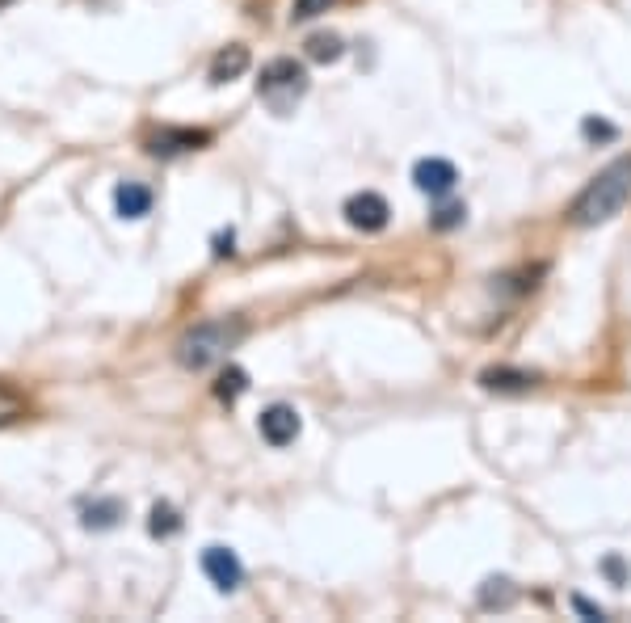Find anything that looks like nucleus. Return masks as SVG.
<instances>
[{"mask_svg": "<svg viewBox=\"0 0 631 623\" xmlns=\"http://www.w3.org/2000/svg\"><path fill=\"white\" fill-rule=\"evenodd\" d=\"M244 320H202V325L186 329L177 341V363L186 371H207L219 358H228V350L240 346Z\"/></svg>", "mask_w": 631, "mask_h": 623, "instance_id": "2", "label": "nucleus"}, {"mask_svg": "<svg viewBox=\"0 0 631 623\" xmlns=\"http://www.w3.org/2000/svg\"><path fill=\"white\" fill-rule=\"evenodd\" d=\"M148 531H152L156 539H169V535H177V531H181V518H177V510H173V506H165V501H156V506H152V522H148Z\"/></svg>", "mask_w": 631, "mask_h": 623, "instance_id": "16", "label": "nucleus"}, {"mask_svg": "<svg viewBox=\"0 0 631 623\" xmlns=\"http://www.w3.org/2000/svg\"><path fill=\"white\" fill-rule=\"evenodd\" d=\"M303 93H308V68L295 64V59H270L257 76V97L274 114H291Z\"/></svg>", "mask_w": 631, "mask_h": 623, "instance_id": "3", "label": "nucleus"}, {"mask_svg": "<svg viewBox=\"0 0 631 623\" xmlns=\"http://www.w3.org/2000/svg\"><path fill=\"white\" fill-rule=\"evenodd\" d=\"M539 384L535 371H518V367H488L480 375V388L484 392H531Z\"/></svg>", "mask_w": 631, "mask_h": 623, "instance_id": "9", "label": "nucleus"}, {"mask_svg": "<svg viewBox=\"0 0 631 623\" xmlns=\"http://www.w3.org/2000/svg\"><path fill=\"white\" fill-rule=\"evenodd\" d=\"M17 417H26L22 392L9 388V384H0V426H9V421H17Z\"/></svg>", "mask_w": 631, "mask_h": 623, "instance_id": "17", "label": "nucleus"}, {"mask_svg": "<svg viewBox=\"0 0 631 623\" xmlns=\"http://www.w3.org/2000/svg\"><path fill=\"white\" fill-rule=\"evenodd\" d=\"M114 207H118L122 219H144L152 211V190L139 186V182H122L114 190Z\"/></svg>", "mask_w": 631, "mask_h": 623, "instance_id": "11", "label": "nucleus"}, {"mask_svg": "<svg viewBox=\"0 0 631 623\" xmlns=\"http://www.w3.org/2000/svg\"><path fill=\"white\" fill-rule=\"evenodd\" d=\"M602 573L610 577V586H627V565H623L619 552H610V556L602 560Z\"/></svg>", "mask_w": 631, "mask_h": 623, "instance_id": "19", "label": "nucleus"}, {"mask_svg": "<svg viewBox=\"0 0 631 623\" xmlns=\"http://www.w3.org/2000/svg\"><path fill=\"white\" fill-rule=\"evenodd\" d=\"M202 144H211L207 131H194V127H165L160 135L148 139V152L152 156H181V152H194Z\"/></svg>", "mask_w": 631, "mask_h": 623, "instance_id": "8", "label": "nucleus"}, {"mask_svg": "<svg viewBox=\"0 0 631 623\" xmlns=\"http://www.w3.org/2000/svg\"><path fill=\"white\" fill-rule=\"evenodd\" d=\"M118 518H122V506L110 497V501H97V506L85 510V527H89V531H106V527H114Z\"/></svg>", "mask_w": 631, "mask_h": 623, "instance_id": "15", "label": "nucleus"}, {"mask_svg": "<svg viewBox=\"0 0 631 623\" xmlns=\"http://www.w3.org/2000/svg\"><path fill=\"white\" fill-rule=\"evenodd\" d=\"M514 602V586L505 577H488L484 586H480V607L484 611H493V607H510Z\"/></svg>", "mask_w": 631, "mask_h": 623, "instance_id": "13", "label": "nucleus"}, {"mask_svg": "<svg viewBox=\"0 0 631 623\" xmlns=\"http://www.w3.org/2000/svg\"><path fill=\"white\" fill-rule=\"evenodd\" d=\"M244 388H249V375H244L240 367H223L219 379H215V396H219V400H228V405H232V400H236Z\"/></svg>", "mask_w": 631, "mask_h": 623, "instance_id": "14", "label": "nucleus"}, {"mask_svg": "<svg viewBox=\"0 0 631 623\" xmlns=\"http://www.w3.org/2000/svg\"><path fill=\"white\" fill-rule=\"evenodd\" d=\"M573 607H577L585 619H602V607H594V602H589V598H573Z\"/></svg>", "mask_w": 631, "mask_h": 623, "instance_id": "22", "label": "nucleus"}, {"mask_svg": "<svg viewBox=\"0 0 631 623\" xmlns=\"http://www.w3.org/2000/svg\"><path fill=\"white\" fill-rule=\"evenodd\" d=\"M329 5H333V0H295V5H291V22H312V17L329 13Z\"/></svg>", "mask_w": 631, "mask_h": 623, "instance_id": "18", "label": "nucleus"}, {"mask_svg": "<svg viewBox=\"0 0 631 623\" xmlns=\"http://www.w3.org/2000/svg\"><path fill=\"white\" fill-rule=\"evenodd\" d=\"M627 198H631V156L615 160V165H606L594 182L577 194L573 224L577 228H598V224H606V219H615L623 211Z\"/></svg>", "mask_w": 631, "mask_h": 623, "instance_id": "1", "label": "nucleus"}, {"mask_svg": "<svg viewBox=\"0 0 631 623\" xmlns=\"http://www.w3.org/2000/svg\"><path fill=\"white\" fill-rule=\"evenodd\" d=\"M455 182H459V173H455L451 160H442V156H425L413 169V186L421 194H430V198H446L455 190Z\"/></svg>", "mask_w": 631, "mask_h": 623, "instance_id": "5", "label": "nucleus"}, {"mask_svg": "<svg viewBox=\"0 0 631 623\" xmlns=\"http://www.w3.org/2000/svg\"><path fill=\"white\" fill-rule=\"evenodd\" d=\"M581 135H585V139H615L619 131L610 127V123H602V118H585V123H581Z\"/></svg>", "mask_w": 631, "mask_h": 623, "instance_id": "21", "label": "nucleus"}, {"mask_svg": "<svg viewBox=\"0 0 631 623\" xmlns=\"http://www.w3.org/2000/svg\"><path fill=\"white\" fill-rule=\"evenodd\" d=\"M463 219H467V211L455 203V207H442L434 219H430V224L438 228V232H446V228H455V224H463Z\"/></svg>", "mask_w": 631, "mask_h": 623, "instance_id": "20", "label": "nucleus"}, {"mask_svg": "<svg viewBox=\"0 0 631 623\" xmlns=\"http://www.w3.org/2000/svg\"><path fill=\"white\" fill-rule=\"evenodd\" d=\"M388 215H392L388 198L375 194V190H362L345 203V219H350V228H358V232H383L388 228Z\"/></svg>", "mask_w": 631, "mask_h": 623, "instance_id": "4", "label": "nucleus"}, {"mask_svg": "<svg viewBox=\"0 0 631 623\" xmlns=\"http://www.w3.org/2000/svg\"><path fill=\"white\" fill-rule=\"evenodd\" d=\"M341 55H345V47H341L337 34H312L308 38V59H316V64H337Z\"/></svg>", "mask_w": 631, "mask_h": 623, "instance_id": "12", "label": "nucleus"}, {"mask_svg": "<svg viewBox=\"0 0 631 623\" xmlns=\"http://www.w3.org/2000/svg\"><path fill=\"white\" fill-rule=\"evenodd\" d=\"M202 569H207V577L215 581V590H223V594H232L240 586V577H244L236 552L232 548H219V544L202 552Z\"/></svg>", "mask_w": 631, "mask_h": 623, "instance_id": "7", "label": "nucleus"}, {"mask_svg": "<svg viewBox=\"0 0 631 623\" xmlns=\"http://www.w3.org/2000/svg\"><path fill=\"white\" fill-rule=\"evenodd\" d=\"M249 64H253V55H249V47H244V43L223 47V51L211 59V85H228V80H236V76L249 72Z\"/></svg>", "mask_w": 631, "mask_h": 623, "instance_id": "10", "label": "nucleus"}, {"mask_svg": "<svg viewBox=\"0 0 631 623\" xmlns=\"http://www.w3.org/2000/svg\"><path fill=\"white\" fill-rule=\"evenodd\" d=\"M299 413L291 409V405H270L266 413L257 417V430H261V438L270 442V447H291V442L299 438Z\"/></svg>", "mask_w": 631, "mask_h": 623, "instance_id": "6", "label": "nucleus"}, {"mask_svg": "<svg viewBox=\"0 0 631 623\" xmlns=\"http://www.w3.org/2000/svg\"><path fill=\"white\" fill-rule=\"evenodd\" d=\"M215 257H232V232L215 240Z\"/></svg>", "mask_w": 631, "mask_h": 623, "instance_id": "23", "label": "nucleus"}]
</instances>
